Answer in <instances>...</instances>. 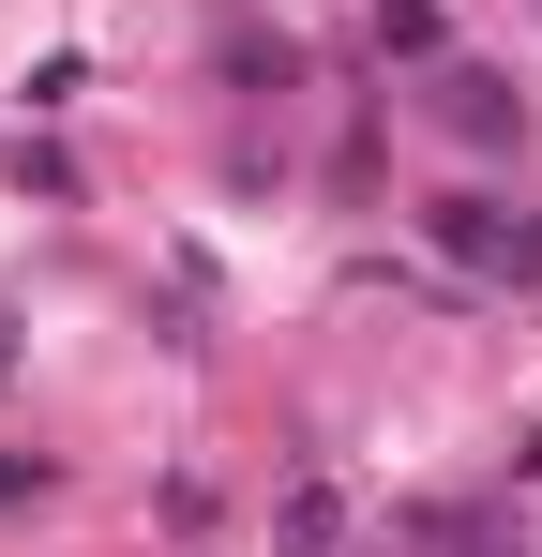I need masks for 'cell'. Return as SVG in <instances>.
Segmentation results:
<instances>
[{"label": "cell", "mask_w": 542, "mask_h": 557, "mask_svg": "<svg viewBox=\"0 0 542 557\" xmlns=\"http://www.w3.org/2000/svg\"><path fill=\"white\" fill-rule=\"evenodd\" d=\"M438 121H452V136H482V151H497V136H513V91H497L482 61H438Z\"/></svg>", "instance_id": "obj_3"}, {"label": "cell", "mask_w": 542, "mask_h": 557, "mask_svg": "<svg viewBox=\"0 0 542 557\" xmlns=\"http://www.w3.org/2000/svg\"><path fill=\"white\" fill-rule=\"evenodd\" d=\"M46 482H61L46 453H0V512H15V497H46Z\"/></svg>", "instance_id": "obj_5"}, {"label": "cell", "mask_w": 542, "mask_h": 557, "mask_svg": "<svg viewBox=\"0 0 542 557\" xmlns=\"http://www.w3.org/2000/svg\"><path fill=\"white\" fill-rule=\"evenodd\" d=\"M452 257V301H513V286H542V211H513V196H438L422 211Z\"/></svg>", "instance_id": "obj_1"}, {"label": "cell", "mask_w": 542, "mask_h": 557, "mask_svg": "<svg viewBox=\"0 0 542 557\" xmlns=\"http://www.w3.org/2000/svg\"><path fill=\"white\" fill-rule=\"evenodd\" d=\"M377 61H438V0H377Z\"/></svg>", "instance_id": "obj_4"}, {"label": "cell", "mask_w": 542, "mask_h": 557, "mask_svg": "<svg viewBox=\"0 0 542 557\" xmlns=\"http://www.w3.org/2000/svg\"><path fill=\"white\" fill-rule=\"evenodd\" d=\"M271 557H361V512H347L332 467H301V482L271 497Z\"/></svg>", "instance_id": "obj_2"}]
</instances>
